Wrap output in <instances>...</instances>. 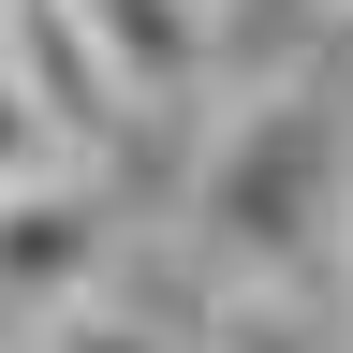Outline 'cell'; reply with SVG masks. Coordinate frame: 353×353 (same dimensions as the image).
<instances>
[{"label":"cell","instance_id":"8","mask_svg":"<svg viewBox=\"0 0 353 353\" xmlns=\"http://www.w3.org/2000/svg\"><path fill=\"white\" fill-rule=\"evenodd\" d=\"M339 265H353V221H339Z\"/></svg>","mask_w":353,"mask_h":353},{"label":"cell","instance_id":"3","mask_svg":"<svg viewBox=\"0 0 353 353\" xmlns=\"http://www.w3.org/2000/svg\"><path fill=\"white\" fill-rule=\"evenodd\" d=\"M0 74H15V103H30V132L59 162H88V176H118V148L148 132V103L103 74V44L74 30V0H0ZM162 118H192V103H162Z\"/></svg>","mask_w":353,"mask_h":353},{"label":"cell","instance_id":"5","mask_svg":"<svg viewBox=\"0 0 353 353\" xmlns=\"http://www.w3.org/2000/svg\"><path fill=\"white\" fill-rule=\"evenodd\" d=\"M192 353H353V339L309 309V280H221L206 324H192Z\"/></svg>","mask_w":353,"mask_h":353},{"label":"cell","instance_id":"6","mask_svg":"<svg viewBox=\"0 0 353 353\" xmlns=\"http://www.w3.org/2000/svg\"><path fill=\"white\" fill-rule=\"evenodd\" d=\"M44 353H192V324H148L132 294H88V309H59V324H30Z\"/></svg>","mask_w":353,"mask_h":353},{"label":"cell","instance_id":"4","mask_svg":"<svg viewBox=\"0 0 353 353\" xmlns=\"http://www.w3.org/2000/svg\"><path fill=\"white\" fill-rule=\"evenodd\" d=\"M74 30L103 44V74H118L148 118L221 88V0H74Z\"/></svg>","mask_w":353,"mask_h":353},{"label":"cell","instance_id":"1","mask_svg":"<svg viewBox=\"0 0 353 353\" xmlns=\"http://www.w3.org/2000/svg\"><path fill=\"white\" fill-rule=\"evenodd\" d=\"M176 221H192L206 280H309V265H339V221H353V88L324 59H280L250 103L192 118Z\"/></svg>","mask_w":353,"mask_h":353},{"label":"cell","instance_id":"7","mask_svg":"<svg viewBox=\"0 0 353 353\" xmlns=\"http://www.w3.org/2000/svg\"><path fill=\"white\" fill-rule=\"evenodd\" d=\"M339 0H221V59H236V30H265V44H294V30H324Z\"/></svg>","mask_w":353,"mask_h":353},{"label":"cell","instance_id":"9","mask_svg":"<svg viewBox=\"0 0 353 353\" xmlns=\"http://www.w3.org/2000/svg\"><path fill=\"white\" fill-rule=\"evenodd\" d=\"M339 15H353V0H339Z\"/></svg>","mask_w":353,"mask_h":353},{"label":"cell","instance_id":"2","mask_svg":"<svg viewBox=\"0 0 353 353\" xmlns=\"http://www.w3.org/2000/svg\"><path fill=\"white\" fill-rule=\"evenodd\" d=\"M103 265H118V176H88V162L0 176V309H15V324L88 309V294H103Z\"/></svg>","mask_w":353,"mask_h":353}]
</instances>
